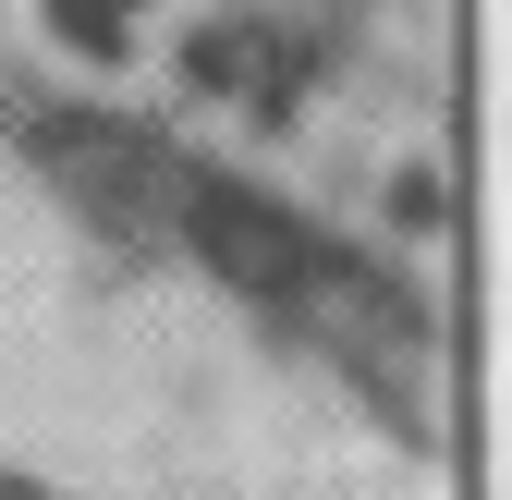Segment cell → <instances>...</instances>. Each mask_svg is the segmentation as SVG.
Here are the masks:
<instances>
[{
	"label": "cell",
	"instance_id": "2",
	"mask_svg": "<svg viewBox=\"0 0 512 500\" xmlns=\"http://www.w3.org/2000/svg\"><path fill=\"white\" fill-rule=\"evenodd\" d=\"M49 13H61V25H74V37H98V49L122 37V0H49Z\"/></svg>",
	"mask_w": 512,
	"mask_h": 500
},
{
	"label": "cell",
	"instance_id": "1",
	"mask_svg": "<svg viewBox=\"0 0 512 500\" xmlns=\"http://www.w3.org/2000/svg\"><path fill=\"white\" fill-rule=\"evenodd\" d=\"M171 220H183V244H196L220 281H244V293H305V281H317V232H305L281 196L232 183V171H171Z\"/></svg>",
	"mask_w": 512,
	"mask_h": 500
}]
</instances>
